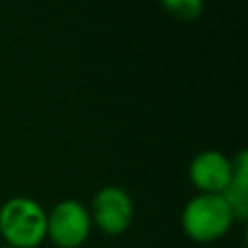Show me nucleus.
<instances>
[{
  "label": "nucleus",
  "mask_w": 248,
  "mask_h": 248,
  "mask_svg": "<svg viewBox=\"0 0 248 248\" xmlns=\"http://www.w3.org/2000/svg\"><path fill=\"white\" fill-rule=\"evenodd\" d=\"M234 223V215L223 194H196L180 211V229L196 244L221 240Z\"/></svg>",
  "instance_id": "nucleus-1"
},
{
  "label": "nucleus",
  "mask_w": 248,
  "mask_h": 248,
  "mask_svg": "<svg viewBox=\"0 0 248 248\" xmlns=\"http://www.w3.org/2000/svg\"><path fill=\"white\" fill-rule=\"evenodd\" d=\"M0 236L12 248H39L46 240V209L29 196L0 205Z\"/></svg>",
  "instance_id": "nucleus-2"
},
{
  "label": "nucleus",
  "mask_w": 248,
  "mask_h": 248,
  "mask_svg": "<svg viewBox=\"0 0 248 248\" xmlns=\"http://www.w3.org/2000/svg\"><path fill=\"white\" fill-rule=\"evenodd\" d=\"M91 232L89 209L78 200H62L46 211V240L56 248H81Z\"/></svg>",
  "instance_id": "nucleus-3"
},
{
  "label": "nucleus",
  "mask_w": 248,
  "mask_h": 248,
  "mask_svg": "<svg viewBox=\"0 0 248 248\" xmlns=\"http://www.w3.org/2000/svg\"><path fill=\"white\" fill-rule=\"evenodd\" d=\"M89 215L93 229L107 236L124 234L134 223V200L132 196L116 184L103 186L95 192L89 203Z\"/></svg>",
  "instance_id": "nucleus-4"
},
{
  "label": "nucleus",
  "mask_w": 248,
  "mask_h": 248,
  "mask_svg": "<svg viewBox=\"0 0 248 248\" xmlns=\"http://www.w3.org/2000/svg\"><path fill=\"white\" fill-rule=\"evenodd\" d=\"M188 178L198 194H223L232 180V161L217 149H203L192 157Z\"/></svg>",
  "instance_id": "nucleus-5"
},
{
  "label": "nucleus",
  "mask_w": 248,
  "mask_h": 248,
  "mask_svg": "<svg viewBox=\"0 0 248 248\" xmlns=\"http://www.w3.org/2000/svg\"><path fill=\"white\" fill-rule=\"evenodd\" d=\"M232 180L223 192L234 221H246L248 217V153L246 149L238 151L232 159Z\"/></svg>",
  "instance_id": "nucleus-6"
},
{
  "label": "nucleus",
  "mask_w": 248,
  "mask_h": 248,
  "mask_svg": "<svg viewBox=\"0 0 248 248\" xmlns=\"http://www.w3.org/2000/svg\"><path fill=\"white\" fill-rule=\"evenodd\" d=\"M161 6L180 21H194L203 12V0H161Z\"/></svg>",
  "instance_id": "nucleus-7"
},
{
  "label": "nucleus",
  "mask_w": 248,
  "mask_h": 248,
  "mask_svg": "<svg viewBox=\"0 0 248 248\" xmlns=\"http://www.w3.org/2000/svg\"><path fill=\"white\" fill-rule=\"evenodd\" d=\"M0 248H12V246H8V244H2V246H0Z\"/></svg>",
  "instance_id": "nucleus-8"
}]
</instances>
